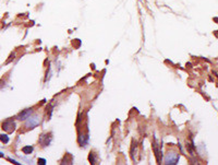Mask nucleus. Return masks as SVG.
Returning a JSON list of instances; mask_svg holds the SVG:
<instances>
[{
	"instance_id": "f257e3e1",
	"label": "nucleus",
	"mask_w": 218,
	"mask_h": 165,
	"mask_svg": "<svg viewBox=\"0 0 218 165\" xmlns=\"http://www.w3.org/2000/svg\"><path fill=\"white\" fill-rule=\"evenodd\" d=\"M178 161H179V154L176 153V152H169L166 155V159H165L166 164H171V165L177 164Z\"/></svg>"
},
{
	"instance_id": "f03ea898",
	"label": "nucleus",
	"mask_w": 218,
	"mask_h": 165,
	"mask_svg": "<svg viewBox=\"0 0 218 165\" xmlns=\"http://www.w3.org/2000/svg\"><path fill=\"white\" fill-rule=\"evenodd\" d=\"M29 120H27V123H26V128H31V129H33L34 127H36L37 125H39V123H40V117L38 115H35V116H33V117H31L30 116L29 118Z\"/></svg>"
},
{
	"instance_id": "7ed1b4c3",
	"label": "nucleus",
	"mask_w": 218,
	"mask_h": 165,
	"mask_svg": "<svg viewBox=\"0 0 218 165\" xmlns=\"http://www.w3.org/2000/svg\"><path fill=\"white\" fill-rule=\"evenodd\" d=\"M2 129L8 132H12V131L16 129V124H14L13 120L9 119V120H6L3 124H2Z\"/></svg>"
},
{
	"instance_id": "20e7f679",
	"label": "nucleus",
	"mask_w": 218,
	"mask_h": 165,
	"mask_svg": "<svg viewBox=\"0 0 218 165\" xmlns=\"http://www.w3.org/2000/svg\"><path fill=\"white\" fill-rule=\"evenodd\" d=\"M32 113H33V108H27V110H22L21 113L17 115L16 118L19 119V120H25V119H27L32 115Z\"/></svg>"
},
{
	"instance_id": "39448f33",
	"label": "nucleus",
	"mask_w": 218,
	"mask_h": 165,
	"mask_svg": "<svg viewBox=\"0 0 218 165\" xmlns=\"http://www.w3.org/2000/svg\"><path fill=\"white\" fill-rule=\"evenodd\" d=\"M47 137H48V134H43V136L40 137V140H39V142L43 144V147H47L48 144L50 143V140H51V137H49V139H48Z\"/></svg>"
},
{
	"instance_id": "423d86ee",
	"label": "nucleus",
	"mask_w": 218,
	"mask_h": 165,
	"mask_svg": "<svg viewBox=\"0 0 218 165\" xmlns=\"http://www.w3.org/2000/svg\"><path fill=\"white\" fill-rule=\"evenodd\" d=\"M22 151H23L25 154H31L33 152V148L31 146H27V147H24V148L22 149Z\"/></svg>"
},
{
	"instance_id": "0eeeda50",
	"label": "nucleus",
	"mask_w": 218,
	"mask_h": 165,
	"mask_svg": "<svg viewBox=\"0 0 218 165\" xmlns=\"http://www.w3.org/2000/svg\"><path fill=\"white\" fill-rule=\"evenodd\" d=\"M0 140L2 143H8L9 142V137L7 134H0Z\"/></svg>"
},
{
	"instance_id": "6e6552de",
	"label": "nucleus",
	"mask_w": 218,
	"mask_h": 165,
	"mask_svg": "<svg viewBox=\"0 0 218 165\" xmlns=\"http://www.w3.org/2000/svg\"><path fill=\"white\" fill-rule=\"evenodd\" d=\"M38 164H42V165L46 164V160H44V159H39V160H38Z\"/></svg>"
},
{
	"instance_id": "1a4fd4ad",
	"label": "nucleus",
	"mask_w": 218,
	"mask_h": 165,
	"mask_svg": "<svg viewBox=\"0 0 218 165\" xmlns=\"http://www.w3.org/2000/svg\"><path fill=\"white\" fill-rule=\"evenodd\" d=\"M0 156H2V153H0Z\"/></svg>"
}]
</instances>
